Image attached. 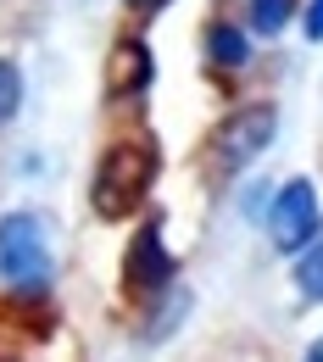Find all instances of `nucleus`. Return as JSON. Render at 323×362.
Returning a JSON list of instances; mask_svg holds the SVG:
<instances>
[{"label": "nucleus", "mask_w": 323, "mask_h": 362, "mask_svg": "<svg viewBox=\"0 0 323 362\" xmlns=\"http://www.w3.org/2000/svg\"><path fill=\"white\" fill-rule=\"evenodd\" d=\"M312 362H323V346H318V351H312Z\"/></svg>", "instance_id": "nucleus-13"}, {"label": "nucleus", "mask_w": 323, "mask_h": 362, "mask_svg": "<svg viewBox=\"0 0 323 362\" xmlns=\"http://www.w3.org/2000/svg\"><path fill=\"white\" fill-rule=\"evenodd\" d=\"M295 279H301V290H307L312 301H323V251H312V257L301 262V273H295Z\"/></svg>", "instance_id": "nucleus-10"}, {"label": "nucleus", "mask_w": 323, "mask_h": 362, "mask_svg": "<svg viewBox=\"0 0 323 362\" xmlns=\"http://www.w3.org/2000/svg\"><path fill=\"white\" fill-rule=\"evenodd\" d=\"M123 279H129L134 296H156V290L173 279V257H168L162 228H156V223L134 234V245H129V257H123Z\"/></svg>", "instance_id": "nucleus-5"}, {"label": "nucleus", "mask_w": 323, "mask_h": 362, "mask_svg": "<svg viewBox=\"0 0 323 362\" xmlns=\"http://www.w3.org/2000/svg\"><path fill=\"white\" fill-rule=\"evenodd\" d=\"M0 273L11 290H45L50 257H45V234L28 212H11L0 223Z\"/></svg>", "instance_id": "nucleus-2"}, {"label": "nucleus", "mask_w": 323, "mask_h": 362, "mask_svg": "<svg viewBox=\"0 0 323 362\" xmlns=\"http://www.w3.org/2000/svg\"><path fill=\"white\" fill-rule=\"evenodd\" d=\"M17 100H23V78H17V67H11V62H0V123L17 112Z\"/></svg>", "instance_id": "nucleus-9"}, {"label": "nucleus", "mask_w": 323, "mask_h": 362, "mask_svg": "<svg viewBox=\"0 0 323 362\" xmlns=\"http://www.w3.org/2000/svg\"><path fill=\"white\" fill-rule=\"evenodd\" d=\"M0 362H6V357H0Z\"/></svg>", "instance_id": "nucleus-14"}, {"label": "nucleus", "mask_w": 323, "mask_h": 362, "mask_svg": "<svg viewBox=\"0 0 323 362\" xmlns=\"http://www.w3.org/2000/svg\"><path fill=\"white\" fill-rule=\"evenodd\" d=\"M156 78V62H151V45L145 40H117L112 62H106V95L112 100H129V95H145Z\"/></svg>", "instance_id": "nucleus-6"}, {"label": "nucleus", "mask_w": 323, "mask_h": 362, "mask_svg": "<svg viewBox=\"0 0 323 362\" xmlns=\"http://www.w3.org/2000/svg\"><path fill=\"white\" fill-rule=\"evenodd\" d=\"M206 56H212V67H245L251 45H245V34H240V28L218 23V28L206 34Z\"/></svg>", "instance_id": "nucleus-7"}, {"label": "nucleus", "mask_w": 323, "mask_h": 362, "mask_svg": "<svg viewBox=\"0 0 323 362\" xmlns=\"http://www.w3.org/2000/svg\"><path fill=\"white\" fill-rule=\"evenodd\" d=\"M274 123H278L274 106H240L229 123L212 134V162H218V173H234V168L257 162L262 145L274 139Z\"/></svg>", "instance_id": "nucleus-3"}, {"label": "nucleus", "mask_w": 323, "mask_h": 362, "mask_svg": "<svg viewBox=\"0 0 323 362\" xmlns=\"http://www.w3.org/2000/svg\"><path fill=\"white\" fill-rule=\"evenodd\" d=\"M295 17V0H251V28L257 34H278Z\"/></svg>", "instance_id": "nucleus-8"}, {"label": "nucleus", "mask_w": 323, "mask_h": 362, "mask_svg": "<svg viewBox=\"0 0 323 362\" xmlns=\"http://www.w3.org/2000/svg\"><path fill=\"white\" fill-rule=\"evenodd\" d=\"M268 228H274V245L278 251H301L312 234H318V195L307 179H290L278 189L274 212H268Z\"/></svg>", "instance_id": "nucleus-4"}, {"label": "nucleus", "mask_w": 323, "mask_h": 362, "mask_svg": "<svg viewBox=\"0 0 323 362\" xmlns=\"http://www.w3.org/2000/svg\"><path fill=\"white\" fill-rule=\"evenodd\" d=\"M307 34L323 40V0H312V11H307Z\"/></svg>", "instance_id": "nucleus-11"}, {"label": "nucleus", "mask_w": 323, "mask_h": 362, "mask_svg": "<svg viewBox=\"0 0 323 362\" xmlns=\"http://www.w3.org/2000/svg\"><path fill=\"white\" fill-rule=\"evenodd\" d=\"M156 179V145L151 139H117L106 156H100V168H95V184H90V201L100 218H129L139 201H145V189Z\"/></svg>", "instance_id": "nucleus-1"}, {"label": "nucleus", "mask_w": 323, "mask_h": 362, "mask_svg": "<svg viewBox=\"0 0 323 362\" xmlns=\"http://www.w3.org/2000/svg\"><path fill=\"white\" fill-rule=\"evenodd\" d=\"M129 6H134V11H162L168 0H129Z\"/></svg>", "instance_id": "nucleus-12"}]
</instances>
